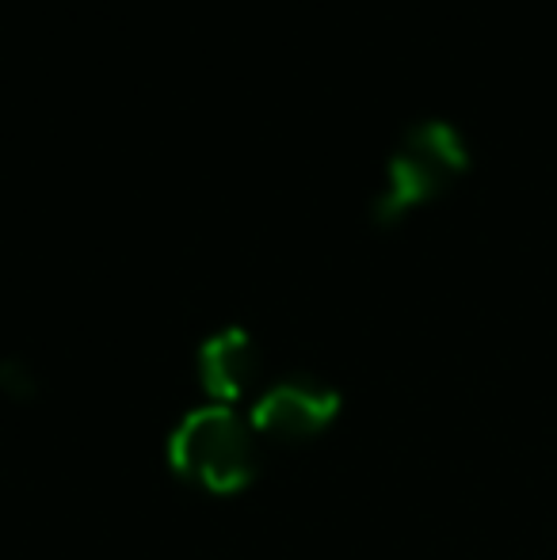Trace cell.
<instances>
[{
	"label": "cell",
	"mask_w": 557,
	"mask_h": 560,
	"mask_svg": "<svg viewBox=\"0 0 557 560\" xmlns=\"http://www.w3.org/2000/svg\"><path fill=\"white\" fill-rule=\"evenodd\" d=\"M340 412V393L317 377H282L271 385L253 408L256 435L279 439V443H298L313 439L328 428Z\"/></svg>",
	"instance_id": "obj_3"
},
{
	"label": "cell",
	"mask_w": 557,
	"mask_h": 560,
	"mask_svg": "<svg viewBox=\"0 0 557 560\" xmlns=\"http://www.w3.org/2000/svg\"><path fill=\"white\" fill-rule=\"evenodd\" d=\"M0 393L12 400H31L38 393L35 370L23 359H0Z\"/></svg>",
	"instance_id": "obj_5"
},
{
	"label": "cell",
	"mask_w": 557,
	"mask_h": 560,
	"mask_svg": "<svg viewBox=\"0 0 557 560\" xmlns=\"http://www.w3.org/2000/svg\"><path fill=\"white\" fill-rule=\"evenodd\" d=\"M466 164L469 149L459 126L439 115L417 118L386 161V179H382V191L371 207L374 222H394L409 207L439 195Z\"/></svg>",
	"instance_id": "obj_2"
},
{
	"label": "cell",
	"mask_w": 557,
	"mask_h": 560,
	"mask_svg": "<svg viewBox=\"0 0 557 560\" xmlns=\"http://www.w3.org/2000/svg\"><path fill=\"white\" fill-rule=\"evenodd\" d=\"M169 465L176 477L202 492H245L260 472V446H256L253 423H245L225 405L199 408L184 416V423L172 431Z\"/></svg>",
	"instance_id": "obj_1"
},
{
	"label": "cell",
	"mask_w": 557,
	"mask_h": 560,
	"mask_svg": "<svg viewBox=\"0 0 557 560\" xmlns=\"http://www.w3.org/2000/svg\"><path fill=\"white\" fill-rule=\"evenodd\" d=\"M260 377V343L241 325L218 328L199 347V385L214 405L230 408Z\"/></svg>",
	"instance_id": "obj_4"
}]
</instances>
